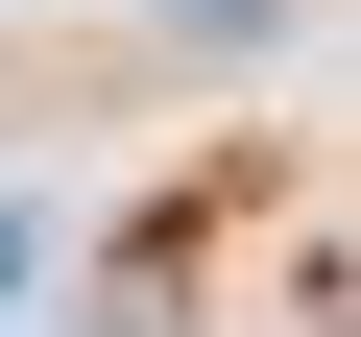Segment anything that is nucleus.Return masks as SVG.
I'll return each instance as SVG.
<instances>
[{
  "label": "nucleus",
  "mask_w": 361,
  "mask_h": 337,
  "mask_svg": "<svg viewBox=\"0 0 361 337\" xmlns=\"http://www.w3.org/2000/svg\"><path fill=\"white\" fill-rule=\"evenodd\" d=\"M169 25H193V49H265V25H289V0H169Z\"/></svg>",
  "instance_id": "1"
}]
</instances>
